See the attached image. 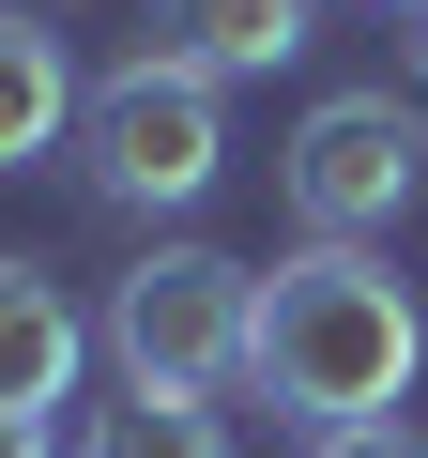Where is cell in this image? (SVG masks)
Instances as JSON below:
<instances>
[{
  "instance_id": "obj_1",
  "label": "cell",
  "mask_w": 428,
  "mask_h": 458,
  "mask_svg": "<svg viewBox=\"0 0 428 458\" xmlns=\"http://www.w3.org/2000/svg\"><path fill=\"white\" fill-rule=\"evenodd\" d=\"M428 367V306L367 260V245H291L261 276V336H245V397H276L306 443L321 428H382Z\"/></svg>"
},
{
  "instance_id": "obj_2",
  "label": "cell",
  "mask_w": 428,
  "mask_h": 458,
  "mask_svg": "<svg viewBox=\"0 0 428 458\" xmlns=\"http://www.w3.org/2000/svg\"><path fill=\"white\" fill-rule=\"evenodd\" d=\"M245 336H261V276L214 260V245H153V260L107 276V367H123V397H230Z\"/></svg>"
},
{
  "instance_id": "obj_3",
  "label": "cell",
  "mask_w": 428,
  "mask_h": 458,
  "mask_svg": "<svg viewBox=\"0 0 428 458\" xmlns=\"http://www.w3.org/2000/svg\"><path fill=\"white\" fill-rule=\"evenodd\" d=\"M214 168H230V107H214V77L153 62V47L92 77V107H77V183H92L107 214H199Z\"/></svg>"
},
{
  "instance_id": "obj_4",
  "label": "cell",
  "mask_w": 428,
  "mask_h": 458,
  "mask_svg": "<svg viewBox=\"0 0 428 458\" xmlns=\"http://www.w3.org/2000/svg\"><path fill=\"white\" fill-rule=\"evenodd\" d=\"M428 183V107L413 92H321L291 123V214L306 245H367V229H398Z\"/></svg>"
},
{
  "instance_id": "obj_5",
  "label": "cell",
  "mask_w": 428,
  "mask_h": 458,
  "mask_svg": "<svg viewBox=\"0 0 428 458\" xmlns=\"http://www.w3.org/2000/svg\"><path fill=\"white\" fill-rule=\"evenodd\" d=\"M306 31H321V0H153V62H184V77H276V62H306Z\"/></svg>"
},
{
  "instance_id": "obj_6",
  "label": "cell",
  "mask_w": 428,
  "mask_h": 458,
  "mask_svg": "<svg viewBox=\"0 0 428 458\" xmlns=\"http://www.w3.org/2000/svg\"><path fill=\"white\" fill-rule=\"evenodd\" d=\"M77 107H92V77L62 62V31L31 16V0H0V168L62 153V138H77Z\"/></svg>"
},
{
  "instance_id": "obj_7",
  "label": "cell",
  "mask_w": 428,
  "mask_h": 458,
  "mask_svg": "<svg viewBox=\"0 0 428 458\" xmlns=\"http://www.w3.org/2000/svg\"><path fill=\"white\" fill-rule=\"evenodd\" d=\"M77 352H92V321L62 306V276L47 260H0V412L77 397Z\"/></svg>"
},
{
  "instance_id": "obj_8",
  "label": "cell",
  "mask_w": 428,
  "mask_h": 458,
  "mask_svg": "<svg viewBox=\"0 0 428 458\" xmlns=\"http://www.w3.org/2000/svg\"><path fill=\"white\" fill-rule=\"evenodd\" d=\"M77 458H230V412L214 397H107L77 428Z\"/></svg>"
},
{
  "instance_id": "obj_9",
  "label": "cell",
  "mask_w": 428,
  "mask_h": 458,
  "mask_svg": "<svg viewBox=\"0 0 428 458\" xmlns=\"http://www.w3.org/2000/svg\"><path fill=\"white\" fill-rule=\"evenodd\" d=\"M306 458H428V443H413V428H398V412H382V428H321V443H306Z\"/></svg>"
},
{
  "instance_id": "obj_10",
  "label": "cell",
  "mask_w": 428,
  "mask_h": 458,
  "mask_svg": "<svg viewBox=\"0 0 428 458\" xmlns=\"http://www.w3.org/2000/svg\"><path fill=\"white\" fill-rule=\"evenodd\" d=\"M0 458H62V443H47V412H0Z\"/></svg>"
},
{
  "instance_id": "obj_11",
  "label": "cell",
  "mask_w": 428,
  "mask_h": 458,
  "mask_svg": "<svg viewBox=\"0 0 428 458\" xmlns=\"http://www.w3.org/2000/svg\"><path fill=\"white\" fill-rule=\"evenodd\" d=\"M413 77H428V16H413Z\"/></svg>"
},
{
  "instance_id": "obj_12",
  "label": "cell",
  "mask_w": 428,
  "mask_h": 458,
  "mask_svg": "<svg viewBox=\"0 0 428 458\" xmlns=\"http://www.w3.org/2000/svg\"><path fill=\"white\" fill-rule=\"evenodd\" d=\"M382 16H428V0H382Z\"/></svg>"
}]
</instances>
